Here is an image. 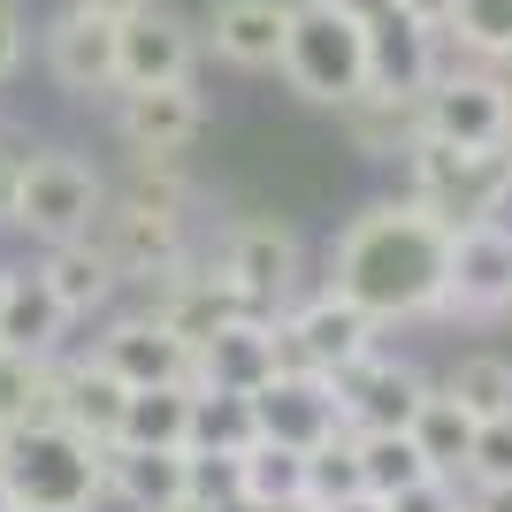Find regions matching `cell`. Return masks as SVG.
<instances>
[{
	"label": "cell",
	"instance_id": "7dc6e473",
	"mask_svg": "<svg viewBox=\"0 0 512 512\" xmlns=\"http://www.w3.org/2000/svg\"><path fill=\"white\" fill-rule=\"evenodd\" d=\"M0 291H8V268H0Z\"/></svg>",
	"mask_w": 512,
	"mask_h": 512
},
{
	"label": "cell",
	"instance_id": "2e32d148",
	"mask_svg": "<svg viewBox=\"0 0 512 512\" xmlns=\"http://www.w3.org/2000/svg\"><path fill=\"white\" fill-rule=\"evenodd\" d=\"M436 69H444V62H436V31L413 23L406 8H383V16L367 23V92L413 100V92H428Z\"/></svg>",
	"mask_w": 512,
	"mask_h": 512
},
{
	"label": "cell",
	"instance_id": "7402d4cb",
	"mask_svg": "<svg viewBox=\"0 0 512 512\" xmlns=\"http://www.w3.org/2000/svg\"><path fill=\"white\" fill-rule=\"evenodd\" d=\"M62 329H69V314L54 306V291H46L39 276H8V291H0V352L54 360V352H62Z\"/></svg>",
	"mask_w": 512,
	"mask_h": 512
},
{
	"label": "cell",
	"instance_id": "9a60e30c",
	"mask_svg": "<svg viewBox=\"0 0 512 512\" xmlns=\"http://www.w3.org/2000/svg\"><path fill=\"white\" fill-rule=\"evenodd\" d=\"M92 360L130 390H153V383H192V344L176 337L161 314H138V321H115L100 344H92Z\"/></svg>",
	"mask_w": 512,
	"mask_h": 512
},
{
	"label": "cell",
	"instance_id": "bcb514c9",
	"mask_svg": "<svg viewBox=\"0 0 512 512\" xmlns=\"http://www.w3.org/2000/svg\"><path fill=\"white\" fill-rule=\"evenodd\" d=\"M0 512H16V497H8V482H0Z\"/></svg>",
	"mask_w": 512,
	"mask_h": 512
},
{
	"label": "cell",
	"instance_id": "4dcf8cb0",
	"mask_svg": "<svg viewBox=\"0 0 512 512\" xmlns=\"http://www.w3.org/2000/svg\"><path fill=\"white\" fill-rule=\"evenodd\" d=\"M406 436L421 444V459H428L436 474H459V467H467V444H474V413H459L444 390H428Z\"/></svg>",
	"mask_w": 512,
	"mask_h": 512
},
{
	"label": "cell",
	"instance_id": "d590c367",
	"mask_svg": "<svg viewBox=\"0 0 512 512\" xmlns=\"http://www.w3.org/2000/svg\"><path fill=\"white\" fill-rule=\"evenodd\" d=\"M467 482H512V413L497 421H474V444H467Z\"/></svg>",
	"mask_w": 512,
	"mask_h": 512
},
{
	"label": "cell",
	"instance_id": "ac0fdd59",
	"mask_svg": "<svg viewBox=\"0 0 512 512\" xmlns=\"http://www.w3.org/2000/svg\"><path fill=\"white\" fill-rule=\"evenodd\" d=\"M46 69L62 92H115V23L85 16V8L54 16L46 23Z\"/></svg>",
	"mask_w": 512,
	"mask_h": 512
},
{
	"label": "cell",
	"instance_id": "8fae6325",
	"mask_svg": "<svg viewBox=\"0 0 512 512\" xmlns=\"http://www.w3.org/2000/svg\"><path fill=\"white\" fill-rule=\"evenodd\" d=\"M222 283H230L245 314H276L299 291V237L283 222H237L230 253H222Z\"/></svg>",
	"mask_w": 512,
	"mask_h": 512
},
{
	"label": "cell",
	"instance_id": "f35d334b",
	"mask_svg": "<svg viewBox=\"0 0 512 512\" xmlns=\"http://www.w3.org/2000/svg\"><path fill=\"white\" fill-rule=\"evenodd\" d=\"M467 512H512V482H474Z\"/></svg>",
	"mask_w": 512,
	"mask_h": 512
},
{
	"label": "cell",
	"instance_id": "484cf974",
	"mask_svg": "<svg viewBox=\"0 0 512 512\" xmlns=\"http://www.w3.org/2000/svg\"><path fill=\"white\" fill-rule=\"evenodd\" d=\"M161 321H169L184 344H199V337H214L222 321H245V299L222 283V268H214V276H184V268H169V306H161Z\"/></svg>",
	"mask_w": 512,
	"mask_h": 512
},
{
	"label": "cell",
	"instance_id": "8d00e7d4",
	"mask_svg": "<svg viewBox=\"0 0 512 512\" xmlns=\"http://www.w3.org/2000/svg\"><path fill=\"white\" fill-rule=\"evenodd\" d=\"M375 512H467V497H459L451 474H421V482H406V490L375 497Z\"/></svg>",
	"mask_w": 512,
	"mask_h": 512
},
{
	"label": "cell",
	"instance_id": "5b68a950",
	"mask_svg": "<svg viewBox=\"0 0 512 512\" xmlns=\"http://www.w3.org/2000/svg\"><path fill=\"white\" fill-rule=\"evenodd\" d=\"M413 169V199H421L444 230H467V222H490L512 199V153L505 146H451V138H413L406 146Z\"/></svg>",
	"mask_w": 512,
	"mask_h": 512
},
{
	"label": "cell",
	"instance_id": "d6a6232c",
	"mask_svg": "<svg viewBox=\"0 0 512 512\" xmlns=\"http://www.w3.org/2000/svg\"><path fill=\"white\" fill-rule=\"evenodd\" d=\"M344 497H367V490H360V451H352V436L306 451V497H299V512L344 505Z\"/></svg>",
	"mask_w": 512,
	"mask_h": 512
},
{
	"label": "cell",
	"instance_id": "4fadbf2b",
	"mask_svg": "<svg viewBox=\"0 0 512 512\" xmlns=\"http://www.w3.org/2000/svg\"><path fill=\"white\" fill-rule=\"evenodd\" d=\"M337 383V406H344V428L352 436H375V428H413V413H421L428 398V375L406 360H375L367 352L360 367H344V375H329Z\"/></svg>",
	"mask_w": 512,
	"mask_h": 512
},
{
	"label": "cell",
	"instance_id": "e575fe53",
	"mask_svg": "<svg viewBox=\"0 0 512 512\" xmlns=\"http://www.w3.org/2000/svg\"><path fill=\"white\" fill-rule=\"evenodd\" d=\"M184 505L192 512H237V459L230 451H184Z\"/></svg>",
	"mask_w": 512,
	"mask_h": 512
},
{
	"label": "cell",
	"instance_id": "c3c4849f",
	"mask_svg": "<svg viewBox=\"0 0 512 512\" xmlns=\"http://www.w3.org/2000/svg\"><path fill=\"white\" fill-rule=\"evenodd\" d=\"M176 512H192V505H176Z\"/></svg>",
	"mask_w": 512,
	"mask_h": 512
},
{
	"label": "cell",
	"instance_id": "7bdbcfd3",
	"mask_svg": "<svg viewBox=\"0 0 512 512\" xmlns=\"http://www.w3.org/2000/svg\"><path fill=\"white\" fill-rule=\"evenodd\" d=\"M337 8H344V16H360V23H375L383 8H398V0H337Z\"/></svg>",
	"mask_w": 512,
	"mask_h": 512
},
{
	"label": "cell",
	"instance_id": "5bb4252c",
	"mask_svg": "<svg viewBox=\"0 0 512 512\" xmlns=\"http://www.w3.org/2000/svg\"><path fill=\"white\" fill-rule=\"evenodd\" d=\"M268 375H276V321H268V314L222 321L214 337H199V344H192V383H199V390H230V398H253Z\"/></svg>",
	"mask_w": 512,
	"mask_h": 512
},
{
	"label": "cell",
	"instance_id": "cb8c5ba5",
	"mask_svg": "<svg viewBox=\"0 0 512 512\" xmlns=\"http://www.w3.org/2000/svg\"><path fill=\"white\" fill-rule=\"evenodd\" d=\"M54 383H62V421L92 444H115V421H123V398L130 383H115L100 360H77V367H54Z\"/></svg>",
	"mask_w": 512,
	"mask_h": 512
},
{
	"label": "cell",
	"instance_id": "6da1fadb",
	"mask_svg": "<svg viewBox=\"0 0 512 512\" xmlns=\"http://www.w3.org/2000/svg\"><path fill=\"white\" fill-rule=\"evenodd\" d=\"M444 245L451 230L421 199H383L344 222L337 253H329V291L375 321L444 314Z\"/></svg>",
	"mask_w": 512,
	"mask_h": 512
},
{
	"label": "cell",
	"instance_id": "30bf717a",
	"mask_svg": "<svg viewBox=\"0 0 512 512\" xmlns=\"http://www.w3.org/2000/svg\"><path fill=\"white\" fill-rule=\"evenodd\" d=\"M199 54V31L176 8H138L115 23V92H146V85H184Z\"/></svg>",
	"mask_w": 512,
	"mask_h": 512
},
{
	"label": "cell",
	"instance_id": "d6986e66",
	"mask_svg": "<svg viewBox=\"0 0 512 512\" xmlns=\"http://www.w3.org/2000/svg\"><path fill=\"white\" fill-rule=\"evenodd\" d=\"M283 31H291V0H214L207 8V46L230 69H276Z\"/></svg>",
	"mask_w": 512,
	"mask_h": 512
},
{
	"label": "cell",
	"instance_id": "277c9868",
	"mask_svg": "<svg viewBox=\"0 0 512 512\" xmlns=\"http://www.w3.org/2000/svg\"><path fill=\"white\" fill-rule=\"evenodd\" d=\"M283 85L314 107H344L367 92V23L344 16L337 0H291V31H283Z\"/></svg>",
	"mask_w": 512,
	"mask_h": 512
},
{
	"label": "cell",
	"instance_id": "4316f807",
	"mask_svg": "<svg viewBox=\"0 0 512 512\" xmlns=\"http://www.w3.org/2000/svg\"><path fill=\"white\" fill-rule=\"evenodd\" d=\"M337 115L352 123V146L375 153V161H398V153L421 138V92H413V100H390V92H360V100H344Z\"/></svg>",
	"mask_w": 512,
	"mask_h": 512
},
{
	"label": "cell",
	"instance_id": "b9f144b4",
	"mask_svg": "<svg viewBox=\"0 0 512 512\" xmlns=\"http://www.w3.org/2000/svg\"><path fill=\"white\" fill-rule=\"evenodd\" d=\"M69 8H85V16H107V23H123V16H138L146 0H69Z\"/></svg>",
	"mask_w": 512,
	"mask_h": 512
},
{
	"label": "cell",
	"instance_id": "74e56055",
	"mask_svg": "<svg viewBox=\"0 0 512 512\" xmlns=\"http://www.w3.org/2000/svg\"><path fill=\"white\" fill-rule=\"evenodd\" d=\"M23 62V16H16V0H0V85L16 77Z\"/></svg>",
	"mask_w": 512,
	"mask_h": 512
},
{
	"label": "cell",
	"instance_id": "44dd1931",
	"mask_svg": "<svg viewBox=\"0 0 512 512\" xmlns=\"http://www.w3.org/2000/svg\"><path fill=\"white\" fill-rule=\"evenodd\" d=\"M39 283L54 291V306H62L69 321L77 314H92V306H107L115 299V268H107V253L92 245V237H62V245H46V260H39Z\"/></svg>",
	"mask_w": 512,
	"mask_h": 512
},
{
	"label": "cell",
	"instance_id": "ee69618b",
	"mask_svg": "<svg viewBox=\"0 0 512 512\" xmlns=\"http://www.w3.org/2000/svg\"><path fill=\"white\" fill-rule=\"evenodd\" d=\"M497 100H505V146H512V69L497 77Z\"/></svg>",
	"mask_w": 512,
	"mask_h": 512
},
{
	"label": "cell",
	"instance_id": "83f0119b",
	"mask_svg": "<svg viewBox=\"0 0 512 512\" xmlns=\"http://www.w3.org/2000/svg\"><path fill=\"white\" fill-rule=\"evenodd\" d=\"M39 421H62V383H54V360L0 352V428H39Z\"/></svg>",
	"mask_w": 512,
	"mask_h": 512
},
{
	"label": "cell",
	"instance_id": "9c48e42d",
	"mask_svg": "<svg viewBox=\"0 0 512 512\" xmlns=\"http://www.w3.org/2000/svg\"><path fill=\"white\" fill-rule=\"evenodd\" d=\"M512 306V230L505 222H467L444 245V314H505Z\"/></svg>",
	"mask_w": 512,
	"mask_h": 512
},
{
	"label": "cell",
	"instance_id": "1f68e13d",
	"mask_svg": "<svg viewBox=\"0 0 512 512\" xmlns=\"http://www.w3.org/2000/svg\"><path fill=\"white\" fill-rule=\"evenodd\" d=\"M436 390H444L459 413H474V421H497V413H512V360L474 352V360H459Z\"/></svg>",
	"mask_w": 512,
	"mask_h": 512
},
{
	"label": "cell",
	"instance_id": "3957f363",
	"mask_svg": "<svg viewBox=\"0 0 512 512\" xmlns=\"http://www.w3.org/2000/svg\"><path fill=\"white\" fill-rule=\"evenodd\" d=\"M92 245L107 253V268L115 276H169V268H184V184H176V161H146L138 153V176H130L123 207L92 214Z\"/></svg>",
	"mask_w": 512,
	"mask_h": 512
},
{
	"label": "cell",
	"instance_id": "8992f818",
	"mask_svg": "<svg viewBox=\"0 0 512 512\" xmlns=\"http://www.w3.org/2000/svg\"><path fill=\"white\" fill-rule=\"evenodd\" d=\"M107 184L77 161V153H23L16 161V184H8V222L31 237H46V245H62V237H85L92 214H100Z\"/></svg>",
	"mask_w": 512,
	"mask_h": 512
},
{
	"label": "cell",
	"instance_id": "f1b7e54d",
	"mask_svg": "<svg viewBox=\"0 0 512 512\" xmlns=\"http://www.w3.org/2000/svg\"><path fill=\"white\" fill-rule=\"evenodd\" d=\"M260 444L253 428V398H230V390H199L192 383V421H184V451H245Z\"/></svg>",
	"mask_w": 512,
	"mask_h": 512
},
{
	"label": "cell",
	"instance_id": "7c38bea8",
	"mask_svg": "<svg viewBox=\"0 0 512 512\" xmlns=\"http://www.w3.org/2000/svg\"><path fill=\"white\" fill-rule=\"evenodd\" d=\"M421 130L451 146H505V100L490 69H436L421 92Z\"/></svg>",
	"mask_w": 512,
	"mask_h": 512
},
{
	"label": "cell",
	"instance_id": "7a4b0ae2",
	"mask_svg": "<svg viewBox=\"0 0 512 512\" xmlns=\"http://www.w3.org/2000/svg\"><path fill=\"white\" fill-rule=\"evenodd\" d=\"M0 482L16 512H92L107 497V444L77 436L69 421L8 428L0 436Z\"/></svg>",
	"mask_w": 512,
	"mask_h": 512
},
{
	"label": "cell",
	"instance_id": "ffe728a7",
	"mask_svg": "<svg viewBox=\"0 0 512 512\" xmlns=\"http://www.w3.org/2000/svg\"><path fill=\"white\" fill-rule=\"evenodd\" d=\"M107 497H123L130 512H176L184 505V451L107 444Z\"/></svg>",
	"mask_w": 512,
	"mask_h": 512
},
{
	"label": "cell",
	"instance_id": "ba28073f",
	"mask_svg": "<svg viewBox=\"0 0 512 512\" xmlns=\"http://www.w3.org/2000/svg\"><path fill=\"white\" fill-rule=\"evenodd\" d=\"M375 329L383 321L360 314L352 299L321 291V299L291 306V321H276V367H314V375H344L375 352Z\"/></svg>",
	"mask_w": 512,
	"mask_h": 512
},
{
	"label": "cell",
	"instance_id": "681fc988",
	"mask_svg": "<svg viewBox=\"0 0 512 512\" xmlns=\"http://www.w3.org/2000/svg\"><path fill=\"white\" fill-rule=\"evenodd\" d=\"M0 436H8V428H0Z\"/></svg>",
	"mask_w": 512,
	"mask_h": 512
},
{
	"label": "cell",
	"instance_id": "e0dca14e",
	"mask_svg": "<svg viewBox=\"0 0 512 512\" xmlns=\"http://www.w3.org/2000/svg\"><path fill=\"white\" fill-rule=\"evenodd\" d=\"M199 123H207V107H199L192 77L184 85H146V92H123V138L146 161H176V153L199 138Z\"/></svg>",
	"mask_w": 512,
	"mask_h": 512
},
{
	"label": "cell",
	"instance_id": "f907efd6",
	"mask_svg": "<svg viewBox=\"0 0 512 512\" xmlns=\"http://www.w3.org/2000/svg\"><path fill=\"white\" fill-rule=\"evenodd\" d=\"M505 153H512V146H505Z\"/></svg>",
	"mask_w": 512,
	"mask_h": 512
},
{
	"label": "cell",
	"instance_id": "f6af8a7d",
	"mask_svg": "<svg viewBox=\"0 0 512 512\" xmlns=\"http://www.w3.org/2000/svg\"><path fill=\"white\" fill-rule=\"evenodd\" d=\"M321 512H375V497H344V505H321Z\"/></svg>",
	"mask_w": 512,
	"mask_h": 512
},
{
	"label": "cell",
	"instance_id": "60d3db41",
	"mask_svg": "<svg viewBox=\"0 0 512 512\" xmlns=\"http://www.w3.org/2000/svg\"><path fill=\"white\" fill-rule=\"evenodd\" d=\"M16 138H8V130H0V222H8V184H16Z\"/></svg>",
	"mask_w": 512,
	"mask_h": 512
},
{
	"label": "cell",
	"instance_id": "603a6c76",
	"mask_svg": "<svg viewBox=\"0 0 512 512\" xmlns=\"http://www.w3.org/2000/svg\"><path fill=\"white\" fill-rule=\"evenodd\" d=\"M306 497V451L245 444L237 451V512H299Z\"/></svg>",
	"mask_w": 512,
	"mask_h": 512
},
{
	"label": "cell",
	"instance_id": "836d02e7",
	"mask_svg": "<svg viewBox=\"0 0 512 512\" xmlns=\"http://www.w3.org/2000/svg\"><path fill=\"white\" fill-rule=\"evenodd\" d=\"M444 31H459V46L482 62H512V0H459Z\"/></svg>",
	"mask_w": 512,
	"mask_h": 512
},
{
	"label": "cell",
	"instance_id": "d4e9b609",
	"mask_svg": "<svg viewBox=\"0 0 512 512\" xmlns=\"http://www.w3.org/2000/svg\"><path fill=\"white\" fill-rule=\"evenodd\" d=\"M184 421H192V383H153L123 398V421H115V444L138 451H184Z\"/></svg>",
	"mask_w": 512,
	"mask_h": 512
},
{
	"label": "cell",
	"instance_id": "52a82bcc",
	"mask_svg": "<svg viewBox=\"0 0 512 512\" xmlns=\"http://www.w3.org/2000/svg\"><path fill=\"white\" fill-rule=\"evenodd\" d=\"M253 428H260V444H283V451H321L337 436H352L344 406H337V383L314 375V367H276L253 390Z\"/></svg>",
	"mask_w": 512,
	"mask_h": 512
},
{
	"label": "cell",
	"instance_id": "f546056e",
	"mask_svg": "<svg viewBox=\"0 0 512 512\" xmlns=\"http://www.w3.org/2000/svg\"><path fill=\"white\" fill-rule=\"evenodd\" d=\"M352 451H360V490H367V497H390V490H406V482H421V474H436L406 428H375V436H352Z\"/></svg>",
	"mask_w": 512,
	"mask_h": 512
},
{
	"label": "cell",
	"instance_id": "ab89813d",
	"mask_svg": "<svg viewBox=\"0 0 512 512\" xmlns=\"http://www.w3.org/2000/svg\"><path fill=\"white\" fill-rule=\"evenodd\" d=\"M398 8H406L413 23H428V31H444V23H451V8H459V0H398Z\"/></svg>",
	"mask_w": 512,
	"mask_h": 512
}]
</instances>
